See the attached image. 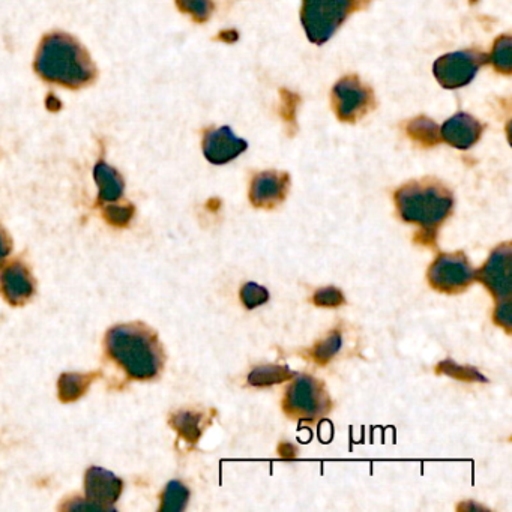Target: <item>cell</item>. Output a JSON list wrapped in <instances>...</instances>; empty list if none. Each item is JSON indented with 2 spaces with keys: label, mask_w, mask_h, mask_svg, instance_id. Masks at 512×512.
Wrapping results in <instances>:
<instances>
[{
  "label": "cell",
  "mask_w": 512,
  "mask_h": 512,
  "mask_svg": "<svg viewBox=\"0 0 512 512\" xmlns=\"http://www.w3.org/2000/svg\"><path fill=\"white\" fill-rule=\"evenodd\" d=\"M34 68L44 82L68 89L86 88L98 74L88 50L65 32H52L43 38Z\"/></svg>",
  "instance_id": "obj_1"
},
{
  "label": "cell",
  "mask_w": 512,
  "mask_h": 512,
  "mask_svg": "<svg viewBox=\"0 0 512 512\" xmlns=\"http://www.w3.org/2000/svg\"><path fill=\"white\" fill-rule=\"evenodd\" d=\"M110 358L136 380H151L160 376L164 367L163 346L157 334L143 323L118 325L106 335Z\"/></svg>",
  "instance_id": "obj_2"
},
{
  "label": "cell",
  "mask_w": 512,
  "mask_h": 512,
  "mask_svg": "<svg viewBox=\"0 0 512 512\" xmlns=\"http://www.w3.org/2000/svg\"><path fill=\"white\" fill-rule=\"evenodd\" d=\"M394 200L400 217L406 223L418 224L425 232L436 233L454 208L451 191L433 178L407 182L395 191Z\"/></svg>",
  "instance_id": "obj_3"
},
{
  "label": "cell",
  "mask_w": 512,
  "mask_h": 512,
  "mask_svg": "<svg viewBox=\"0 0 512 512\" xmlns=\"http://www.w3.org/2000/svg\"><path fill=\"white\" fill-rule=\"evenodd\" d=\"M370 4L371 0H302L301 23L308 41L323 46L352 14Z\"/></svg>",
  "instance_id": "obj_4"
},
{
  "label": "cell",
  "mask_w": 512,
  "mask_h": 512,
  "mask_svg": "<svg viewBox=\"0 0 512 512\" xmlns=\"http://www.w3.org/2000/svg\"><path fill=\"white\" fill-rule=\"evenodd\" d=\"M332 401L325 385L313 376L296 377L287 388L283 401L284 412L298 421L314 422L328 415Z\"/></svg>",
  "instance_id": "obj_5"
},
{
  "label": "cell",
  "mask_w": 512,
  "mask_h": 512,
  "mask_svg": "<svg viewBox=\"0 0 512 512\" xmlns=\"http://www.w3.org/2000/svg\"><path fill=\"white\" fill-rule=\"evenodd\" d=\"M331 104L338 121L356 124L376 109V97L358 76H346L332 88Z\"/></svg>",
  "instance_id": "obj_6"
},
{
  "label": "cell",
  "mask_w": 512,
  "mask_h": 512,
  "mask_svg": "<svg viewBox=\"0 0 512 512\" xmlns=\"http://www.w3.org/2000/svg\"><path fill=\"white\" fill-rule=\"evenodd\" d=\"M488 64V55L479 50H461L440 56L433 65V74L443 89H460L472 83L479 68Z\"/></svg>",
  "instance_id": "obj_7"
},
{
  "label": "cell",
  "mask_w": 512,
  "mask_h": 512,
  "mask_svg": "<svg viewBox=\"0 0 512 512\" xmlns=\"http://www.w3.org/2000/svg\"><path fill=\"white\" fill-rule=\"evenodd\" d=\"M428 281L437 292L455 295L475 281V271L463 253L440 254L428 269Z\"/></svg>",
  "instance_id": "obj_8"
},
{
  "label": "cell",
  "mask_w": 512,
  "mask_h": 512,
  "mask_svg": "<svg viewBox=\"0 0 512 512\" xmlns=\"http://www.w3.org/2000/svg\"><path fill=\"white\" fill-rule=\"evenodd\" d=\"M512 245H499L488 257L485 265L475 272V280L484 284L497 302L509 301L512 290Z\"/></svg>",
  "instance_id": "obj_9"
},
{
  "label": "cell",
  "mask_w": 512,
  "mask_h": 512,
  "mask_svg": "<svg viewBox=\"0 0 512 512\" xmlns=\"http://www.w3.org/2000/svg\"><path fill=\"white\" fill-rule=\"evenodd\" d=\"M290 188L289 173L268 170L251 181L250 200L254 208L274 209L286 200Z\"/></svg>",
  "instance_id": "obj_10"
},
{
  "label": "cell",
  "mask_w": 512,
  "mask_h": 512,
  "mask_svg": "<svg viewBox=\"0 0 512 512\" xmlns=\"http://www.w3.org/2000/svg\"><path fill=\"white\" fill-rule=\"evenodd\" d=\"M203 154L209 163L215 166H223L244 154L248 149V143L236 136L230 127L208 130L203 136Z\"/></svg>",
  "instance_id": "obj_11"
},
{
  "label": "cell",
  "mask_w": 512,
  "mask_h": 512,
  "mask_svg": "<svg viewBox=\"0 0 512 512\" xmlns=\"http://www.w3.org/2000/svg\"><path fill=\"white\" fill-rule=\"evenodd\" d=\"M124 482L109 470L91 467L86 472L85 490L88 502L100 511H109L118 502Z\"/></svg>",
  "instance_id": "obj_12"
},
{
  "label": "cell",
  "mask_w": 512,
  "mask_h": 512,
  "mask_svg": "<svg viewBox=\"0 0 512 512\" xmlns=\"http://www.w3.org/2000/svg\"><path fill=\"white\" fill-rule=\"evenodd\" d=\"M0 292L14 307L25 305L31 301L35 293V281L31 272L20 262L11 263L0 274Z\"/></svg>",
  "instance_id": "obj_13"
},
{
  "label": "cell",
  "mask_w": 512,
  "mask_h": 512,
  "mask_svg": "<svg viewBox=\"0 0 512 512\" xmlns=\"http://www.w3.org/2000/svg\"><path fill=\"white\" fill-rule=\"evenodd\" d=\"M482 133H484V125L467 113H457L452 116L440 130L442 142L448 143L452 148L461 149V151L475 146L481 139Z\"/></svg>",
  "instance_id": "obj_14"
},
{
  "label": "cell",
  "mask_w": 512,
  "mask_h": 512,
  "mask_svg": "<svg viewBox=\"0 0 512 512\" xmlns=\"http://www.w3.org/2000/svg\"><path fill=\"white\" fill-rule=\"evenodd\" d=\"M94 178L95 182H97L98 190H100V193H98V203L100 205L116 203L124 196V178L119 175L118 170L113 169L104 161H100L95 166Z\"/></svg>",
  "instance_id": "obj_15"
},
{
  "label": "cell",
  "mask_w": 512,
  "mask_h": 512,
  "mask_svg": "<svg viewBox=\"0 0 512 512\" xmlns=\"http://www.w3.org/2000/svg\"><path fill=\"white\" fill-rule=\"evenodd\" d=\"M406 134L413 143L421 148H434L442 142L439 125L427 116H418V118L407 122Z\"/></svg>",
  "instance_id": "obj_16"
},
{
  "label": "cell",
  "mask_w": 512,
  "mask_h": 512,
  "mask_svg": "<svg viewBox=\"0 0 512 512\" xmlns=\"http://www.w3.org/2000/svg\"><path fill=\"white\" fill-rule=\"evenodd\" d=\"M170 424L185 442L196 443L202 437L203 428L206 427L205 415L194 410H181L172 416Z\"/></svg>",
  "instance_id": "obj_17"
},
{
  "label": "cell",
  "mask_w": 512,
  "mask_h": 512,
  "mask_svg": "<svg viewBox=\"0 0 512 512\" xmlns=\"http://www.w3.org/2000/svg\"><path fill=\"white\" fill-rule=\"evenodd\" d=\"M100 376L98 373L79 374V373H67L62 374L59 379V398L64 403H73V401L79 400L80 397L88 392L89 386L94 382L97 377Z\"/></svg>",
  "instance_id": "obj_18"
},
{
  "label": "cell",
  "mask_w": 512,
  "mask_h": 512,
  "mask_svg": "<svg viewBox=\"0 0 512 512\" xmlns=\"http://www.w3.org/2000/svg\"><path fill=\"white\" fill-rule=\"evenodd\" d=\"M293 377H296L295 371L290 370L286 365H263L251 371L248 383L256 388H266V386L286 382Z\"/></svg>",
  "instance_id": "obj_19"
},
{
  "label": "cell",
  "mask_w": 512,
  "mask_h": 512,
  "mask_svg": "<svg viewBox=\"0 0 512 512\" xmlns=\"http://www.w3.org/2000/svg\"><path fill=\"white\" fill-rule=\"evenodd\" d=\"M301 106V97L289 89H280V112L281 119L287 127V133L295 136L298 131V110Z\"/></svg>",
  "instance_id": "obj_20"
},
{
  "label": "cell",
  "mask_w": 512,
  "mask_h": 512,
  "mask_svg": "<svg viewBox=\"0 0 512 512\" xmlns=\"http://www.w3.org/2000/svg\"><path fill=\"white\" fill-rule=\"evenodd\" d=\"M511 50V37L509 35H500L494 41L491 56L488 58L494 70L499 74H503V76H511L512 73Z\"/></svg>",
  "instance_id": "obj_21"
},
{
  "label": "cell",
  "mask_w": 512,
  "mask_h": 512,
  "mask_svg": "<svg viewBox=\"0 0 512 512\" xmlns=\"http://www.w3.org/2000/svg\"><path fill=\"white\" fill-rule=\"evenodd\" d=\"M190 490L182 482L172 481L161 496V512H181L187 508Z\"/></svg>",
  "instance_id": "obj_22"
},
{
  "label": "cell",
  "mask_w": 512,
  "mask_h": 512,
  "mask_svg": "<svg viewBox=\"0 0 512 512\" xmlns=\"http://www.w3.org/2000/svg\"><path fill=\"white\" fill-rule=\"evenodd\" d=\"M175 2L182 14H187L199 25L209 22L215 10L212 0H175Z\"/></svg>",
  "instance_id": "obj_23"
},
{
  "label": "cell",
  "mask_w": 512,
  "mask_h": 512,
  "mask_svg": "<svg viewBox=\"0 0 512 512\" xmlns=\"http://www.w3.org/2000/svg\"><path fill=\"white\" fill-rule=\"evenodd\" d=\"M341 346H343V338L338 331L332 332L331 335L325 338V340L317 343L316 346L311 350V358L317 362V364L325 365L340 352Z\"/></svg>",
  "instance_id": "obj_24"
},
{
  "label": "cell",
  "mask_w": 512,
  "mask_h": 512,
  "mask_svg": "<svg viewBox=\"0 0 512 512\" xmlns=\"http://www.w3.org/2000/svg\"><path fill=\"white\" fill-rule=\"evenodd\" d=\"M437 373L446 374V376L454 377L461 382H487V379L476 368L461 367L449 359L437 365Z\"/></svg>",
  "instance_id": "obj_25"
},
{
  "label": "cell",
  "mask_w": 512,
  "mask_h": 512,
  "mask_svg": "<svg viewBox=\"0 0 512 512\" xmlns=\"http://www.w3.org/2000/svg\"><path fill=\"white\" fill-rule=\"evenodd\" d=\"M241 301L245 308L254 310L269 301V292L257 283H247L241 289Z\"/></svg>",
  "instance_id": "obj_26"
},
{
  "label": "cell",
  "mask_w": 512,
  "mask_h": 512,
  "mask_svg": "<svg viewBox=\"0 0 512 512\" xmlns=\"http://www.w3.org/2000/svg\"><path fill=\"white\" fill-rule=\"evenodd\" d=\"M133 215L134 208L130 203H127V205H113V203H110L109 206L104 208V217L116 227L128 226L130 221L133 220Z\"/></svg>",
  "instance_id": "obj_27"
},
{
  "label": "cell",
  "mask_w": 512,
  "mask_h": 512,
  "mask_svg": "<svg viewBox=\"0 0 512 512\" xmlns=\"http://www.w3.org/2000/svg\"><path fill=\"white\" fill-rule=\"evenodd\" d=\"M314 305L322 308H337L346 304L343 292L337 287H323L317 290L313 296Z\"/></svg>",
  "instance_id": "obj_28"
},
{
  "label": "cell",
  "mask_w": 512,
  "mask_h": 512,
  "mask_svg": "<svg viewBox=\"0 0 512 512\" xmlns=\"http://www.w3.org/2000/svg\"><path fill=\"white\" fill-rule=\"evenodd\" d=\"M494 322H496V325H499L500 328L505 329L508 334H511V299L497 304L496 311H494Z\"/></svg>",
  "instance_id": "obj_29"
},
{
  "label": "cell",
  "mask_w": 512,
  "mask_h": 512,
  "mask_svg": "<svg viewBox=\"0 0 512 512\" xmlns=\"http://www.w3.org/2000/svg\"><path fill=\"white\" fill-rule=\"evenodd\" d=\"M11 247H13L11 239L4 230H0V266L4 265L5 259L11 253Z\"/></svg>",
  "instance_id": "obj_30"
},
{
  "label": "cell",
  "mask_w": 512,
  "mask_h": 512,
  "mask_svg": "<svg viewBox=\"0 0 512 512\" xmlns=\"http://www.w3.org/2000/svg\"><path fill=\"white\" fill-rule=\"evenodd\" d=\"M278 452H280L281 457L286 458V460H295V458L298 457V448L292 445V443H281Z\"/></svg>",
  "instance_id": "obj_31"
},
{
  "label": "cell",
  "mask_w": 512,
  "mask_h": 512,
  "mask_svg": "<svg viewBox=\"0 0 512 512\" xmlns=\"http://www.w3.org/2000/svg\"><path fill=\"white\" fill-rule=\"evenodd\" d=\"M217 40L227 44L236 43L239 40V32L236 29H226L217 35Z\"/></svg>",
  "instance_id": "obj_32"
},
{
  "label": "cell",
  "mask_w": 512,
  "mask_h": 512,
  "mask_svg": "<svg viewBox=\"0 0 512 512\" xmlns=\"http://www.w3.org/2000/svg\"><path fill=\"white\" fill-rule=\"evenodd\" d=\"M476 2H478V0H470V4H476Z\"/></svg>",
  "instance_id": "obj_33"
}]
</instances>
